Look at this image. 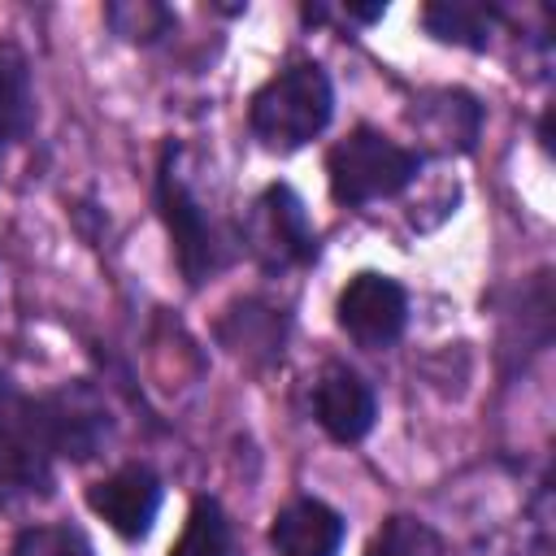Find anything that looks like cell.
Returning a JSON list of instances; mask_svg holds the SVG:
<instances>
[{
	"label": "cell",
	"mask_w": 556,
	"mask_h": 556,
	"mask_svg": "<svg viewBox=\"0 0 556 556\" xmlns=\"http://www.w3.org/2000/svg\"><path fill=\"white\" fill-rule=\"evenodd\" d=\"M330 113H334V87L326 70L317 61H300L278 70L252 96L248 126L269 152H295L330 126Z\"/></svg>",
	"instance_id": "obj_1"
},
{
	"label": "cell",
	"mask_w": 556,
	"mask_h": 556,
	"mask_svg": "<svg viewBox=\"0 0 556 556\" xmlns=\"http://www.w3.org/2000/svg\"><path fill=\"white\" fill-rule=\"evenodd\" d=\"M421 174V156L395 139H387L374 126H356L348 139H339L326 156L330 195L348 208L400 195Z\"/></svg>",
	"instance_id": "obj_2"
},
{
	"label": "cell",
	"mask_w": 556,
	"mask_h": 556,
	"mask_svg": "<svg viewBox=\"0 0 556 556\" xmlns=\"http://www.w3.org/2000/svg\"><path fill=\"white\" fill-rule=\"evenodd\" d=\"M156 204H161V217L169 226V239H174V256H178V269L191 287H200L204 278H213L226 261V243L213 226V217L200 208V200L191 195V187L178 178L174 169V148L165 152L161 161V178H156Z\"/></svg>",
	"instance_id": "obj_3"
},
{
	"label": "cell",
	"mask_w": 556,
	"mask_h": 556,
	"mask_svg": "<svg viewBox=\"0 0 556 556\" xmlns=\"http://www.w3.org/2000/svg\"><path fill=\"white\" fill-rule=\"evenodd\" d=\"M30 421L39 430L43 447L52 456H70V460L96 456L113 430L104 400L87 382H70L43 400H30Z\"/></svg>",
	"instance_id": "obj_4"
},
{
	"label": "cell",
	"mask_w": 556,
	"mask_h": 556,
	"mask_svg": "<svg viewBox=\"0 0 556 556\" xmlns=\"http://www.w3.org/2000/svg\"><path fill=\"white\" fill-rule=\"evenodd\" d=\"M243 239H248V252L265 269H287V265H304L317 256V235L308 226L304 200L282 182L256 195L243 222Z\"/></svg>",
	"instance_id": "obj_5"
},
{
	"label": "cell",
	"mask_w": 556,
	"mask_h": 556,
	"mask_svg": "<svg viewBox=\"0 0 556 556\" xmlns=\"http://www.w3.org/2000/svg\"><path fill=\"white\" fill-rule=\"evenodd\" d=\"M339 326L343 334L356 343V348H391L404 326H408V291L387 278V274H374V269H361L343 291H339Z\"/></svg>",
	"instance_id": "obj_6"
},
{
	"label": "cell",
	"mask_w": 556,
	"mask_h": 556,
	"mask_svg": "<svg viewBox=\"0 0 556 556\" xmlns=\"http://www.w3.org/2000/svg\"><path fill=\"white\" fill-rule=\"evenodd\" d=\"M52 491V452L43 447L30 400L0 417V508H17L26 500H43Z\"/></svg>",
	"instance_id": "obj_7"
},
{
	"label": "cell",
	"mask_w": 556,
	"mask_h": 556,
	"mask_svg": "<svg viewBox=\"0 0 556 556\" xmlns=\"http://www.w3.org/2000/svg\"><path fill=\"white\" fill-rule=\"evenodd\" d=\"M161 495H165V486L148 465H122L87 491V504L122 539H143L161 513Z\"/></svg>",
	"instance_id": "obj_8"
},
{
	"label": "cell",
	"mask_w": 556,
	"mask_h": 556,
	"mask_svg": "<svg viewBox=\"0 0 556 556\" xmlns=\"http://www.w3.org/2000/svg\"><path fill=\"white\" fill-rule=\"evenodd\" d=\"M313 408H317V426L334 443H361L374 430V417H378L374 387L356 369H348V365H330L317 378Z\"/></svg>",
	"instance_id": "obj_9"
},
{
	"label": "cell",
	"mask_w": 556,
	"mask_h": 556,
	"mask_svg": "<svg viewBox=\"0 0 556 556\" xmlns=\"http://www.w3.org/2000/svg\"><path fill=\"white\" fill-rule=\"evenodd\" d=\"M408 122L434 152H469L482 130V104L469 91H426L413 100Z\"/></svg>",
	"instance_id": "obj_10"
},
{
	"label": "cell",
	"mask_w": 556,
	"mask_h": 556,
	"mask_svg": "<svg viewBox=\"0 0 556 556\" xmlns=\"http://www.w3.org/2000/svg\"><path fill=\"white\" fill-rule=\"evenodd\" d=\"M343 534V517L321 500H291L269 526V543L278 556H339Z\"/></svg>",
	"instance_id": "obj_11"
},
{
	"label": "cell",
	"mask_w": 556,
	"mask_h": 556,
	"mask_svg": "<svg viewBox=\"0 0 556 556\" xmlns=\"http://www.w3.org/2000/svg\"><path fill=\"white\" fill-rule=\"evenodd\" d=\"M421 26L439 39V43H456V48H486L491 43V26H495V9L473 4V0H439L421 9Z\"/></svg>",
	"instance_id": "obj_12"
},
{
	"label": "cell",
	"mask_w": 556,
	"mask_h": 556,
	"mask_svg": "<svg viewBox=\"0 0 556 556\" xmlns=\"http://www.w3.org/2000/svg\"><path fill=\"white\" fill-rule=\"evenodd\" d=\"M35 126V96L26 56L13 43H0V135L13 143Z\"/></svg>",
	"instance_id": "obj_13"
},
{
	"label": "cell",
	"mask_w": 556,
	"mask_h": 556,
	"mask_svg": "<svg viewBox=\"0 0 556 556\" xmlns=\"http://www.w3.org/2000/svg\"><path fill=\"white\" fill-rule=\"evenodd\" d=\"M235 534H230V517L213 495H200L187 513V526L178 534V543L169 547V556H230Z\"/></svg>",
	"instance_id": "obj_14"
},
{
	"label": "cell",
	"mask_w": 556,
	"mask_h": 556,
	"mask_svg": "<svg viewBox=\"0 0 556 556\" xmlns=\"http://www.w3.org/2000/svg\"><path fill=\"white\" fill-rule=\"evenodd\" d=\"M365 556H443V539L426 521L395 513V517H387L378 526V534L369 539Z\"/></svg>",
	"instance_id": "obj_15"
},
{
	"label": "cell",
	"mask_w": 556,
	"mask_h": 556,
	"mask_svg": "<svg viewBox=\"0 0 556 556\" xmlns=\"http://www.w3.org/2000/svg\"><path fill=\"white\" fill-rule=\"evenodd\" d=\"M13 556H96V552L70 526H26L13 543Z\"/></svg>",
	"instance_id": "obj_16"
},
{
	"label": "cell",
	"mask_w": 556,
	"mask_h": 556,
	"mask_svg": "<svg viewBox=\"0 0 556 556\" xmlns=\"http://www.w3.org/2000/svg\"><path fill=\"white\" fill-rule=\"evenodd\" d=\"M104 17H109V26L122 39H135V43H148V39L169 30V9L148 4V0H139V4H109Z\"/></svg>",
	"instance_id": "obj_17"
},
{
	"label": "cell",
	"mask_w": 556,
	"mask_h": 556,
	"mask_svg": "<svg viewBox=\"0 0 556 556\" xmlns=\"http://www.w3.org/2000/svg\"><path fill=\"white\" fill-rule=\"evenodd\" d=\"M22 400H26V395H17V387H13V382L0 374V417H4V413H13Z\"/></svg>",
	"instance_id": "obj_18"
},
{
	"label": "cell",
	"mask_w": 556,
	"mask_h": 556,
	"mask_svg": "<svg viewBox=\"0 0 556 556\" xmlns=\"http://www.w3.org/2000/svg\"><path fill=\"white\" fill-rule=\"evenodd\" d=\"M382 13H387V4H348V17H356V22H374Z\"/></svg>",
	"instance_id": "obj_19"
},
{
	"label": "cell",
	"mask_w": 556,
	"mask_h": 556,
	"mask_svg": "<svg viewBox=\"0 0 556 556\" xmlns=\"http://www.w3.org/2000/svg\"><path fill=\"white\" fill-rule=\"evenodd\" d=\"M4 148H9V139H4V135H0V165H4Z\"/></svg>",
	"instance_id": "obj_20"
}]
</instances>
